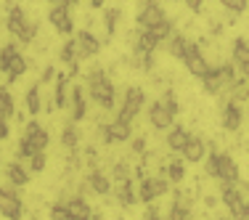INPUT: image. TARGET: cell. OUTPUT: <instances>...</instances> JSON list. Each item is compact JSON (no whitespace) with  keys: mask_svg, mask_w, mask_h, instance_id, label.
<instances>
[{"mask_svg":"<svg viewBox=\"0 0 249 220\" xmlns=\"http://www.w3.org/2000/svg\"><path fill=\"white\" fill-rule=\"evenodd\" d=\"M77 144H80V133H77L74 122L64 125V130H61V146H64V148H69V151H74Z\"/></svg>","mask_w":249,"mask_h":220,"instance_id":"4dcf8cb0","label":"cell"},{"mask_svg":"<svg viewBox=\"0 0 249 220\" xmlns=\"http://www.w3.org/2000/svg\"><path fill=\"white\" fill-rule=\"evenodd\" d=\"M19 45H14V43H8V45H3L0 48V72H8V67H11V61H14L16 56H19Z\"/></svg>","mask_w":249,"mask_h":220,"instance_id":"836d02e7","label":"cell"},{"mask_svg":"<svg viewBox=\"0 0 249 220\" xmlns=\"http://www.w3.org/2000/svg\"><path fill=\"white\" fill-rule=\"evenodd\" d=\"M133 151L135 154H143L146 151V138H133Z\"/></svg>","mask_w":249,"mask_h":220,"instance_id":"f6af8a7d","label":"cell"},{"mask_svg":"<svg viewBox=\"0 0 249 220\" xmlns=\"http://www.w3.org/2000/svg\"><path fill=\"white\" fill-rule=\"evenodd\" d=\"M35 220H37V218H35Z\"/></svg>","mask_w":249,"mask_h":220,"instance_id":"11a10c76","label":"cell"},{"mask_svg":"<svg viewBox=\"0 0 249 220\" xmlns=\"http://www.w3.org/2000/svg\"><path fill=\"white\" fill-rule=\"evenodd\" d=\"M220 3H223V8L233 11V14H241V11H247L249 0H220Z\"/></svg>","mask_w":249,"mask_h":220,"instance_id":"b9f144b4","label":"cell"},{"mask_svg":"<svg viewBox=\"0 0 249 220\" xmlns=\"http://www.w3.org/2000/svg\"><path fill=\"white\" fill-rule=\"evenodd\" d=\"M111 181H117V183H124V181H130V167L124 162H114V167H111Z\"/></svg>","mask_w":249,"mask_h":220,"instance_id":"8d00e7d4","label":"cell"},{"mask_svg":"<svg viewBox=\"0 0 249 220\" xmlns=\"http://www.w3.org/2000/svg\"><path fill=\"white\" fill-rule=\"evenodd\" d=\"M53 77H56V69H53V67H45V69H43V74H40V85H45V82H51Z\"/></svg>","mask_w":249,"mask_h":220,"instance_id":"7bdbcfd3","label":"cell"},{"mask_svg":"<svg viewBox=\"0 0 249 220\" xmlns=\"http://www.w3.org/2000/svg\"><path fill=\"white\" fill-rule=\"evenodd\" d=\"M5 27H8V32L14 35V37H19V43H21V45H29L35 37H37V24L27 19L24 8H19V5H14V8L8 11Z\"/></svg>","mask_w":249,"mask_h":220,"instance_id":"7a4b0ae2","label":"cell"},{"mask_svg":"<svg viewBox=\"0 0 249 220\" xmlns=\"http://www.w3.org/2000/svg\"><path fill=\"white\" fill-rule=\"evenodd\" d=\"M133 138V128H130V122H122V120H114L109 125H104L101 128V141H104L106 146L109 144H124V141Z\"/></svg>","mask_w":249,"mask_h":220,"instance_id":"ba28073f","label":"cell"},{"mask_svg":"<svg viewBox=\"0 0 249 220\" xmlns=\"http://www.w3.org/2000/svg\"><path fill=\"white\" fill-rule=\"evenodd\" d=\"M51 218L53 220H72V215H69L67 204H61V202H56V204L51 207Z\"/></svg>","mask_w":249,"mask_h":220,"instance_id":"60d3db41","label":"cell"},{"mask_svg":"<svg viewBox=\"0 0 249 220\" xmlns=\"http://www.w3.org/2000/svg\"><path fill=\"white\" fill-rule=\"evenodd\" d=\"M173 120L175 117L170 114L167 109H164L159 101H154V104H149V122H151V128H157V130H170L173 128Z\"/></svg>","mask_w":249,"mask_h":220,"instance_id":"5bb4252c","label":"cell"},{"mask_svg":"<svg viewBox=\"0 0 249 220\" xmlns=\"http://www.w3.org/2000/svg\"><path fill=\"white\" fill-rule=\"evenodd\" d=\"M122 19V11L120 8H104V21H106V35H114L117 32V24Z\"/></svg>","mask_w":249,"mask_h":220,"instance_id":"e575fe53","label":"cell"},{"mask_svg":"<svg viewBox=\"0 0 249 220\" xmlns=\"http://www.w3.org/2000/svg\"><path fill=\"white\" fill-rule=\"evenodd\" d=\"M45 162H48L45 151H37L32 159H29V172H43V170H45Z\"/></svg>","mask_w":249,"mask_h":220,"instance_id":"f35d334b","label":"cell"},{"mask_svg":"<svg viewBox=\"0 0 249 220\" xmlns=\"http://www.w3.org/2000/svg\"><path fill=\"white\" fill-rule=\"evenodd\" d=\"M164 21H167V14H164V8L157 0H146L141 5V11H138V27L141 29H154V27L164 24Z\"/></svg>","mask_w":249,"mask_h":220,"instance_id":"52a82bcc","label":"cell"},{"mask_svg":"<svg viewBox=\"0 0 249 220\" xmlns=\"http://www.w3.org/2000/svg\"><path fill=\"white\" fill-rule=\"evenodd\" d=\"M217 167H220V183H228V186H239L241 183V172H239V165L231 154L225 151H217Z\"/></svg>","mask_w":249,"mask_h":220,"instance_id":"9c48e42d","label":"cell"},{"mask_svg":"<svg viewBox=\"0 0 249 220\" xmlns=\"http://www.w3.org/2000/svg\"><path fill=\"white\" fill-rule=\"evenodd\" d=\"M220 202L228 207L231 218H236V220L241 218V210H244V204H247L244 196L239 191V186H228V183H223V188H220Z\"/></svg>","mask_w":249,"mask_h":220,"instance_id":"30bf717a","label":"cell"},{"mask_svg":"<svg viewBox=\"0 0 249 220\" xmlns=\"http://www.w3.org/2000/svg\"><path fill=\"white\" fill-rule=\"evenodd\" d=\"M186 8L194 11V14H199V11H201V0H186Z\"/></svg>","mask_w":249,"mask_h":220,"instance_id":"7dc6e473","label":"cell"},{"mask_svg":"<svg viewBox=\"0 0 249 220\" xmlns=\"http://www.w3.org/2000/svg\"><path fill=\"white\" fill-rule=\"evenodd\" d=\"M0 215L5 220H21L24 218V202L19 199V194L14 188L0 186Z\"/></svg>","mask_w":249,"mask_h":220,"instance_id":"8992f818","label":"cell"},{"mask_svg":"<svg viewBox=\"0 0 249 220\" xmlns=\"http://www.w3.org/2000/svg\"><path fill=\"white\" fill-rule=\"evenodd\" d=\"M80 0H61V5H67V8H72V5H77Z\"/></svg>","mask_w":249,"mask_h":220,"instance_id":"f907efd6","label":"cell"},{"mask_svg":"<svg viewBox=\"0 0 249 220\" xmlns=\"http://www.w3.org/2000/svg\"><path fill=\"white\" fill-rule=\"evenodd\" d=\"M233 64L239 67V72L244 74V80L249 82V43L244 37L233 40Z\"/></svg>","mask_w":249,"mask_h":220,"instance_id":"e0dca14e","label":"cell"},{"mask_svg":"<svg viewBox=\"0 0 249 220\" xmlns=\"http://www.w3.org/2000/svg\"><path fill=\"white\" fill-rule=\"evenodd\" d=\"M157 45H159L157 35H154L151 29H141L138 40H135V53H138V56H143V58H149V56H154Z\"/></svg>","mask_w":249,"mask_h":220,"instance_id":"ffe728a7","label":"cell"},{"mask_svg":"<svg viewBox=\"0 0 249 220\" xmlns=\"http://www.w3.org/2000/svg\"><path fill=\"white\" fill-rule=\"evenodd\" d=\"M167 178L170 183H183V178H186V159H170L167 162Z\"/></svg>","mask_w":249,"mask_h":220,"instance_id":"f1b7e54d","label":"cell"},{"mask_svg":"<svg viewBox=\"0 0 249 220\" xmlns=\"http://www.w3.org/2000/svg\"><path fill=\"white\" fill-rule=\"evenodd\" d=\"M90 220H104V215H96V212H93V218Z\"/></svg>","mask_w":249,"mask_h":220,"instance_id":"816d5d0a","label":"cell"},{"mask_svg":"<svg viewBox=\"0 0 249 220\" xmlns=\"http://www.w3.org/2000/svg\"><path fill=\"white\" fill-rule=\"evenodd\" d=\"M239 220H249V202L244 204V210H241V218Z\"/></svg>","mask_w":249,"mask_h":220,"instance_id":"c3c4849f","label":"cell"},{"mask_svg":"<svg viewBox=\"0 0 249 220\" xmlns=\"http://www.w3.org/2000/svg\"><path fill=\"white\" fill-rule=\"evenodd\" d=\"M104 3H106V0H90L93 8H104Z\"/></svg>","mask_w":249,"mask_h":220,"instance_id":"681fc988","label":"cell"},{"mask_svg":"<svg viewBox=\"0 0 249 220\" xmlns=\"http://www.w3.org/2000/svg\"><path fill=\"white\" fill-rule=\"evenodd\" d=\"M24 72H27V58H24V56H21V53H19V56H16L14 61H11L8 72H5V74H8V82H16V80H19L21 74H24Z\"/></svg>","mask_w":249,"mask_h":220,"instance_id":"d590c367","label":"cell"},{"mask_svg":"<svg viewBox=\"0 0 249 220\" xmlns=\"http://www.w3.org/2000/svg\"><path fill=\"white\" fill-rule=\"evenodd\" d=\"M188 138H191V133H188L183 125H173V128L167 130V148H170V151H178V154H180L183 148H186Z\"/></svg>","mask_w":249,"mask_h":220,"instance_id":"7402d4cb","label":"cell"},{"mask_svg":"<svg viewBox=\"0 0 249 220\" xmlns=\"http://www.w3.org/2000/svg\"><path fill=\"white\" fill-rule=\"evenodd\" d=\"M141 220H162V215H159L157 207H149V210L143 212V218H141Z\"/></svg>","mask_w":249,"mask_h":220,"instance_id":"ee69618b","label":"cell"},{"mask_svg":"<svg viewBox=\"0 0 249 220\" xmlns=\"http://www.w3.org/2000/svg\"><path fill=\"white\" fill-rule=\"evenodd\" d=\"M48 21L53 24L58 35H72L74 32V21H72V14H69L67 5H53L48 11Z\"/></svg>","mask_w":249,"mask_h":220,"instance_id":"8fae6325","label":"cell"},{"mask_svg":"<svg viewBox=\"0 0 249 220\" xmlns=\"http://www.w3.org/2000/svg\"><path fill=\"white\" fill-rule=\"evenodd\" d=\"M48 3H51V5H61V0H48Z\"/></svg>","mask_w":249,"mask_h":220,"instance_id":"f5cc1de1","label":"cell"},{"mask_svg":"<svg viewBox=\"0 0 249 220\" xmlns=\"http://www.w3.org/2000/svg\"><path fill=\"white\" fill-rule=\"evenodd\" d=\"M85 183H88V188H90L93 194H98V196H106V194H111V178L106 175L104 170H98V167L88 172Z\"/></svg>","mask_w":249,"mask_h":220,"instance_id":"9a60e30c","label":"cell"},{"mask_svg":"<svg viewBox=\"0 0 249 220\" xmlns=\"http://www.w3.org/2000/svg\"><path fill=\"white\" fill-rule=\"evenodd\" d=\"M11 135V128H8V122L5 120H0V141H5Z\"/></svg>","mask_w":249,"mask_h":220,"instance_id":"bcb514c9","label":"cell"},{"mask_svg":"<svg viewBox=\"0 0 249 220\" xmlns=\"http://www.w3.org/2000/svg\"><path fill=\"white\" fill-rule=\"evenodd\" d=\"M183 64H186L188 74H194L196 80H204V77L212 72L210 61L204 58V53L199 51V45H196V43H188V48H186V56H183Z\"/></svg>","mask_w":249,"mask_h":220,"instance_id":"5b68a950","label":"cell"},{"mask_svg":"<svg viewBox=\"0 0 249 220\" xmlns=\"http://www.w3.org/2000/svg\"><path fill=\"white\" fill-rule=\"evenodd\" d=\"M58 58H61V64H69V67H72V64H77V40L72 37V40H67V43L61 45V51H58Z\"/></svg>","mask_w":249,"mask_h":220,"instance_id":"d6a6232c","label":"cell"},{"mask_svg":"<svg viewBox=\"0 0 249 220\" xmlns=\"http://www.w3.org/2000/svg\"><path fill=\"white\" fill-rule=\"evenodd\" d=\"M241 120H244L241 106L236 104V101H228V104L223 106V128L228 130V133H236V130L241 128Z\"/></svg>","mask_w":249,"mask_h":220,"instance_id":"2e32d148","label":"cell"},{"mask_svg":"<svg viewBox=\"0 0 249 220\" xmlns=\"http://www.w3.org/2000/svg\"><path fill=\"white\" fill-rule=\"evenodd\" d=\"M85 114H88V101L82 96V85H74L72 88V122L85 120Z\"/></svg>","mask_w":249,"mask_h":220,"instance_id":"cb8c5ba5","label":"cell"},{"mask_svg":"<svg viewBox=\"0 0 249 220\" xmlns=\"http://www.w3.org/2000/svg\"><path fill=\"white\" fill-rule=\"evenodd\" d=\"M117 202H120L122 207H133L135 202H138V191L133 188V181H124V183H117Z\"/></svg>","mask_w":249,"mask_h":220,"instance_id":"d4e9b609","label":"cell"},{"mask_svg":"<svg viewBox=\"0 0 249 220\" xmlns=\"http://www.w3.org/2000/svg\"><path fill=\"white\" fill-rule=\"evenodd\" d=\"M159 104H162V106H164V109H167L173 117L178 114V111H180V106H178V101H175V96H173L170 91H164V93H162V98H159Z\"/></svg>","mask_w":249,"mask_h":220,"instance_id":"74e56055","label":"cell"},{"mask_svg":"<svg viewBox=\"0 0 249 220\" xmlns=\"http://www.w3.org/2000/svg\"><path fill=\"white\" fill-rule=\"evenodd\" d=\"M143 106H146V93L141 91V88H127L124 101H122V106H120V117H117V120L133 125V120L141 114V109H143Z\"/></svg>","mask_w":249,"mask_h":220,"instance_id":"277c9868","label":"cell"},{"mask_svg":"<svg viewBox=\"0 0 249 220\" xmlns=\"http://www.w3.org/2000/svg\"><path fill=\"white\" fill-rule=\"evenodd\" d=\"M183 159L186 162H191V165H196V162H201V159L207 157V144L199 138V135H191L188 138V144H186V148H183Z\"/></svg>","mask_w":249,"mask_h":220,"instance_id":"ac0fdd59","label":"cell"},{"mask_svg":"<svg viewBox=\"0 0 249 220\" xmlns=\"http://www.w3.org/2000/svg\"><path fill=\"white\" fill-rule=\"evenodd\" d=\"M188 218H191V202H186V194L178 191L173 204H170L167 220H188Z\"/></svg>","mask_w":249,"mask_h":220,"instance_id":"603a6c76","label":"cell"},{"mask_svg":"<svg viewBox=\"0 0 249 220\" xmlns=\"http://www.w3.org/2000/svg\"><path fill=\"white\" fill-rule=\"evenodd\" d=\"M188 43H191V40H188V37H183V35H173V37H170V45H167L170 56H175V58H180V61H183V56H186Z\"/></svg>","mask_w":249,"mask_h":220,"instance_id":"1f68e13d","label":"cell"},{"mask_svg":"<svg viewBox=\"0 0 249 220\" xmlns=\"http://www.w3.org/2000/svg\"><path fill=\"white\" fill-rule=\"evenodd\" d=\"M5 178H8L11 186H27L29 183V167H24V165L19 162V159H14L11 165H5Z\"/></svg>","mask_w":249,"mask_h":220,"instance_id":"44dd1931","label":"cell"},{"mask_svg":"<svg viewBox=\"0 0 249 220\" xmlns=\"http://www.w3.org/2000/svg\"><path fill=\"white\" fill-rule=\"evenodd\" d=\"M16 114V104H14V96H11L8 88H0V120L8 122V117Z\"/></svg>","mask_w":249,"mask_h":220,"instance_id":"4316f807","label":"cell"},{"mask_svg":"<svg viewBox=\"0 0 249 220\" xmlns=\"http://www.w3.org/2000/svg\"><path fill=\"white\" fill-rule=\"evenodd\" d=\"M204 170H207V175L215 178V181L220 178V167H217V151H210V159H207Z\"/></svg>","mask_w":249,"mask_h":220,"instance_id":"ab89813d","label":"cell"},{"mask_svg":"<svg viewBox=\"0 0 249 220\" xmlns=\"http://www.w3.org/2000/svg\"><path fill=\"white\" fill-rule=\"evenodd\" d=\"M217 220H236V218H231V215H225V218H217Z\"/></svg>","mask_w":249,"mask_h":220,"instance_id":"db71d44e","label":"cell"},{"mask_svg":"<svg viewBox=\"0 0 249 220\" xmlns=\"http://www.w3.org/2000/svg\"><path fill=\"white\" fill-rule=\"evenodd\" d=\"M64 204H67V210H69V215H72V220H90V218H93L90 204H88V202L82 199L80 194H77V196H69Z\"/></svg>","mask_w":249,"mask_h":220,"instance_id":"d6986e66","label":"cell"},{"mask_svg":"<svg viewBox=\"0 0 249 220\" xmlns=\"http://www.w3.org/2000/svg\"><path fill=\"white\" fill-rule=\"evenodd\" d=\"M170 188H173V183H170L164 175L143 178V181H141V186H138V202H143V204H154L159 196L170 194Z\"/></svg>","mask_w":249,"mask_h":220,"instance_id":"3957f363","label":"cell"},{"mask_svg":"<svg viewBox=\"0 0 249 220\" xmlns=\"http://www.w3.org/2000/svg\"><path fill=\"white\" fill-rule=\"evenodd\" d=\"M24 138L35 146V151H45V148H48V144H51L48 130H45L37 120H29V122H27V128H24Z\"/></svg>","mask_w":249,"mask_h":220,"instance_id":"4fadbf2b","label":"cell"},{"mask_svg":"<svg viewBox=\"0 0 249 220\" xmlns=\"http://www.w3.org/2000/svg\"><path fill=\"white\" fill-rule=\"evenodd\" d=\"M40 109H43V96H40V82H35V85L27 91V111L32 117H37Z\"/></svg>","mask_w":249,"mask_h":220,"instance_id":"83f0119b","label":"cell"},{"mask_svg":"<svg viewBox=\"0 0 249 220\" xmlns=\"http://www.w3.org/2000/svg\"><path fill=\"white\" fill-rule=\"evenodd\" d=\"M201 88H204V93H210V96H220V91L225 88V82L220 80V74H217V69H212L210 74L201 80Z\"/></svg>","mask_w":249,"mask_h":220,"instance_id":"f546056e","label":"cell"},{"mask_svg":"<svg viewBox=\"0 0 249 220\" xmlns=\"http://www.w3.org/2000/svg\"><path fill=\"white\" fill-rule=\"evenodd\" d=\"M74 40H77V56H80V58L98 56V51H101V40L90 32V29H80Z\"/></svg>","mask_w":249,"mask_h":220,"instance_id":"7c38bea8","label":"cell"},{"mask_svg":"<svg viewBox=\"0 0 249 220\" xmlns=\"http://www.w3.org/2000/svg\"><path fill=\"white\" fill-rule=\"evenodd\" d=\"M88 93L96 101L101 109H114L117 104V88L109 77L104 74V69H90L88 74Z\"/></svg>","mask_w":249,"mask_h":220,"instance_id":"6da1fadb","label":"cell"},{"mask_svg":"<svg viewBox=\"0 0 249 220\" xmlns=\"http://www.w3.org/2000/svg\"><path fill=\"white\" fill-rule=\"evenodd\" d=\"M67 80L69 74L67 72H58L56 74V91H53V106H58V109H64L67 106Z\"/></svg>","mask_w":249,"mask_h":220,"instance_id":"484cf974","label":"cell"}]
</instances>
